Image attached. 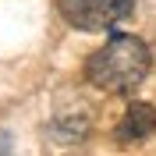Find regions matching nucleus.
I'll return each instance as SVG.
<instances>
[{
	"label": "nucleus",
	"mask_w": 156,
	"mask_h": 156,
	"mask_svg": "<svg viewBox=\"0 0 156 156\" xmlns=\"http://www.w3.org/2000/svg\"><path fill=\"white\" fill-rule=\"evenodd\" d=\"M117 142H142V138H153L156 135V107L149 103H131L121 117V124H117Z\"/></svg>",
	"instance_id": "obj_3"
},
{
	"label": "nucleus",
	"mask_w": 156,
	"mask_h": 156,
	"mask_svg": "<svg viewBox=\"0 0 156 156\" xmlns=\"http://www.w3.org/2000/svg\"><path fill=\"white\" fill-rule=\"evenodd\" d=\"M149 46L138 36H114L110 43L89 53L85 60V82L103 92H135L149 75Z\"/></svg>",
	"instance_id": "obj_1"
},
{
	"label": "nucleus",
	"mask_w": 156,
	"mask_h": 156,
	"mask_svg": "<svg viewBox=\"0 0 156 156\" xmlns=\"http://www.w3.org/2000/svg\"><path fill=\"white\" fill-rule=\"evenodd\" d=\"M57 11L71 29L103 32L124 21L135 11V0H57Z\"/></svg>",
	"instance_id": "obj_2"
}]
</instances>
